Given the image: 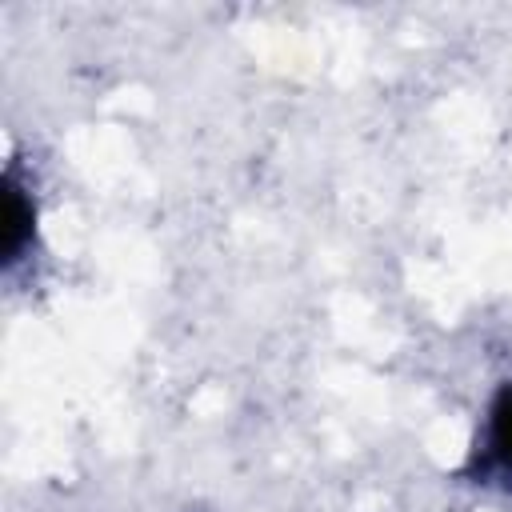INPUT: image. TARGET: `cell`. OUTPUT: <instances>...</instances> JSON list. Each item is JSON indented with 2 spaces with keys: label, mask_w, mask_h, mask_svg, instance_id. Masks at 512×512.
I'll return each mask as SVG.
<instances>
[{
  "label": "cell",
  "mask_w": 512,
  "mask_h": 512,
  "mask_svg": "<svg viewBox=\"0 0 512 512\" xmlns=\"http://www.w3.org/2000/svg\"><path fill=\"white\" fill-rule=\"evenodd\" d=\"M32 220H36V204H32L28 188L20 184L16 168H8V176H4V264L8 268L16 260H24V252L32 244Z\"/></svg>",
  "instance_id": "obj_1"
},
{
  "label": "cell",
  "mask_w": 512,
  "mask_h": 512,
  "mask_svg": "<svg viewBox=\"0 0 512 512\" xmlns=\"http://www.w3.org/2000/svg\"><path fill=\"white\" fill-rule=\"evenodd\" d=\"M480 472H512V384H504L488 404Z\"/></svg>",
  "instance_id": "obj_2"
}]
</instances>
